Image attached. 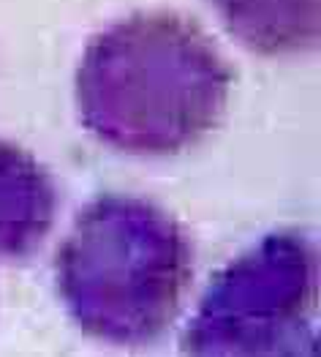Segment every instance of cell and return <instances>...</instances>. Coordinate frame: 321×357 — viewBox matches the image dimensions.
<instances>
[{
	"instance_id": "2",
	"label": "cell",
	"mask_w": 321,
	"mask_h": 357,
	"mask_svg": "<svg viewBox=\"0 0 321 357\" xmlns=\"http://www.w3.org/2000/svg\"><path fill=\"white\" fill-rule=\"evenodd\" d=\"M194 273L188 235L158 205L101 194L74 218L55 259L58 295L77 328L145 347L175 322Z\"/></svg>"
},
{
	"instance_id": "3",
	"label": "cell",
	"mask_w": 321,
	"mask_h": 357,
	"mask_svg": "<svg viewBox=\"0 0 321 357\" xmlns=\"http://www.w3.org/2000/svg\"><path fill=\"white\" fill-rule=\"evenodd\" d=\"M319 341V248L308 232H269L221 270L182 330L205 357L313 355Z\"/></svg>"
},
{
	"instance_id": "5",
	"label": "cell",
	"mask_w": 321,
	"mask_h": 357,
	"mask_svg": "<svg viewBox=\"0 0 321 357\" xmlns=\"http://www.w3.org/2000/svg\"><path fill=\"white\" fill-rule=\"evenodd\" d=\"M240 47L262 58L311 55L321 44V0H210Z\"/></svg>"
},
{
	"instance_id": "1",
	"label": "cell",
	"mask_w": 321,
	"mask_h": 357,
	"mask_svg": "<svg viewBox=\"0 0 321 357\" xmlns=\"http://www.w3.org/2000/svg\"><path fill=\"white\" fill-rule=\"evenodd\" d=\"M232 68L196 22L139 11L93 36L77 68L79 120L101 145L142 158L194 148L221 123Z\"/></svg>"
},
{
	"instance_id": "4",
	"label": "cell",
	"mask_w": 321,
	"mask_h": 357,
	"mask_svg": "<svg viewBox=\"0 0 321 357\" xmlns=\"http://www.w3.org/2000/svg\"><path fill=\"white\" fill-rule=\"evenodd\" d=\"M58 188L28 150L0 142V259H25L49 235Z\"/></svg>"
}]
</instances>
